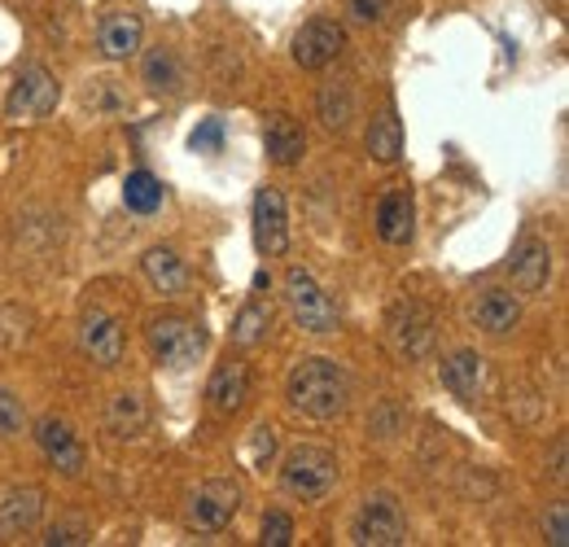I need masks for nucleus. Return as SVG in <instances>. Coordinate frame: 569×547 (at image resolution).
Returning <instances> with one entry per match:
<instances>
[{"mask_svg": "<svg viewBox=\"0 0 569 547\" xmlns=\"http://www.w3.org/2000/svg\"><path fill=\"white\" fill-rule=\"evenodd\" d=\"M284 399H290L294 412H303L312 421H338L351 408V377L338 360L312 355V360H299V368L290 373Z\"/></svg>", "mask_w": 569, "mask_h": 547, "instance_id": "f257e3e1", "label": "nucleus"}, {"mask_svg": "<svg viewBox=\"0 0 569 547\" xmlns=\"http://www.w3.org/2000/svg\"><path fill=\"white\" fill-rule=\"evenodd\" d=\"M338 473H342V464H338V455L329 447L303 442L280 464V490L303 499V503H312V499H325L338 486Z\"/></svg>", "mask_w": 569, "mask_h": 547, "instance_id": "f03ea898", "label": "nucleus"}, {"mask_svg": "<svg viewBox=\"0 0 569 547\" xmlns=\"http://www.w3.org/2000/svg\"><path fill=\"white\" fill-rule=\"evenodd\" d=\"M284 307H290V316H294V325L303 333L325 338V333L338 329V303L320 290V281L312 277L307 267H290V271H284Z\"/></svg>", "mask_w": 569, "mask_h": 547, "instance_id": "7ed1b4c3", "label": "nucleus"}, {"mask_svg": "<svg viewBox=\"0 0 569 547\" xmlns=\"http://www.w3.org/2000/svg\"><path fill=\"white\" fill-rule=\"evenodd\" d=\"M145 338H149V351H154V360L162 368H189L206 351V329L197 320H184V316H158V320H149Z\"/></svg>", "mask_w": 569, "mask_h": 547, "instance_id": "20e7f679", "label": "nucleus"}, {"mask_svg": "<svg viewBox=\"0 0 569 547\" xmlns=\"http://www.w3.org/2000/svg\"><path fill=\"white\" fill-rule=\"evenodd\" d=\"M241 512V486L232 477H210L202 482L189 503H184V525L189 530H202V534H219L232 525V516Z\"/></svg>", "mask_w": 569, "mask_h": 547, "instance_id": "39448f33", "label": "nucleus"}, {"mask_svg": "<svg viewBox=\"0 0 569 547\" xmlns=\"http://www.w3.org/2000/svg\"><path fill=\"white\" fill-rule=\"evenodd\" d=\"M351 543H360V547H403L408 543V516H403L399 499L386 495V490L368 495L355 525H351Z\"/></svg>", "mask_w": 569, "mask_h": 547, "instance_id": "423d86ee", "label": "nucleus"}, {"mask_svg": "<svg viewBox=\"0 0 569 547\" xmlns=\"http://www.w3.org/2000/svg\"><path fill=\"white\" fill-rule=\"evenodd\" d=\"M386 338H390L399 360H408V364L425 360L434 351V316H429V307L416 303V299H399L390 307V316H386Z\"/></svg>", "mask_w": 569, "mask_h": 547, "instance_id": "0eeeda50", "label": "nucleus"}, {"mask_svg": "<svg viewBox=\"0 0 569 547\" xmlns=\"http://www.w3.org/2000/svg\"><path fill=\"white\" fill-rule=\"evenodd\" d=\"M58 97H62V88H58V80H53L45 66H23L19 80H14V88H10L5 114H10L14 123H40V119L53 114Z\"/></svg>", "mask_w": 569, "mask_h": 547, "instance_id": "6e6552de", "label": "nucleus"}, {"mask_svg": "<svg viewBox=\"0 0 569 547\" xmlns=\"http://www.w3.org/2000/svg\"><path fill=\"white\" fill-rule=\"evenodd\" d=\"M254 245L267 258H280L290 250V210H284V193L271 184L254 193Z\"/></svg>", "mask_w": 569, "mask_h": 547, "instance_id": "1a4fd4ad", "label": "nucleus"}, {"mask_svg": "<svg viewBox=\"0 0 569 547\" xmlns=\"http://www.w3.org/2000/svg\"><path fill=\"white\" fill-rule=\"evenodd\" d=\"M342 49H347V32H342L334 19H312V23H303V32L294 36V62H299L303 71H325V66H334V62L342 58Z\"/></svg>", "mask_w": 569, "mask_h": 547, "instance_id": "9d476101", "label": "nucleus"}, {"mask_svg": "<svg viewBox=\"0 0 569 547\" xmlns=\"http://www.w3.org/2000/svg\"><path fill=\"white\" fill-rule=\"evenodd\" d=\"M80 347H84V355L93 364L119 368V360H123V325H119V316H110L106 307H93L80 320Z\"/></svg>", "mask_w": 569, "mask_h": 547, "instance_id": "9b49d317", "label": "nucleus"}, {"mask_svg": "<svg viewBox=\"0 0 569 547\" xmlns=\"http://www.w3.org/2000/svg\"><path fill=\"white\" fill-rule=\"evenodd\" d=\"M508 271H512V285L530 299H538L552 281V245L538 241V236H521L512 258H508Z\"/></svg>", "mask_w": 569, "mask_h": 547, "instance_id": "f8f14e48", "label": "nucleus"}, {"mask_svg": "<svg viewBox=\"0 0 569 547\" xmlns=\"http://www.w3.org/2000/svg\"><path fill=\"white\" fill-rule=\"evenodd\" d=\"M36 442H40L45 460H49L58 473H66V477H80V473H84V442L75 438V429H71L66 421H58V416L36 421Z\"/></svg>", "mask_w": 569, "mask_h": 547, "instance_id": "ddd939ff", "label": "nucleus"}, {"mask_svg": "<svg viewBox=\"0 0 569 547\" xmlns=\"http://www.w3.org/2000/svg\"><path fill=\"white\" fill-rule=\"evenodd\" d=\"M245 399H250V368L241 360L219 364L210 373V381H206V408L215 416H237L245 408Z\"/></svg>", "mask_w": 569, "mask_h": 547, "instance_id": "4468645a", "label": "nucleus"}, {"mask_svg": "<svg viewBox=\"0 0 569 547\" xmlns=\"http://www.w3.org/2000/svg\"><path fill=\"white\" fill-rule=\"evenodd\" d=\"M45 516V490L40 486H14L0 495V538L32 534Z\"/></svg>", "mask_w": 569, "mask_h": 547, "instance_id": "2eb2a0df", "label": "nucleus"}, {"mask_svg": "<svg viewBox=\"0 0 569 547\" xmlns=\"http://www.w3.org/2000/svg\"><path fill=\"white\" fill-rule=\"evenodd\" d=\"M473 325H477L482 333H491V338L512 333V329L521 325V303H517V294H512V290H499V285L482 290V294L473 299Z\"/></svg>", "mask_w": 569, "mask_h": 547, "instance_id": "dca6fc26", "label": "nucleus"}, {"mask_svg": "<svg viewBox=\"0 0 569 547\" xmlns=\"http://www.w3.org/2000/svg\"><path fill=\"white\" fill-rule=\"evenodd\" d=\"M263 149H267V158H271L276 167H294V162L307 154V132H303V123L290 119V114H267V123H263Z\"/></svg>", "mask_w": 569, "mask_h": 547, "instance_id": "f3484780", "label": "nucleus"}, {"mask_svg": "<svg viewBox=\"0 0 569 547\" xmlns=\"http://www.w3.org/2000/svg\"><path fill=\"white\" fill-rule=\"evenodd\" d=\"M412 232H416V202L408 189H390L377 202V236L386 245H408Z\"/></svg>", "mask_w": 569, "mask_h": 547, "instance_id": "a211bd4d", "label": "nucleus"}, {"mask_svg": "<svg viewBox=\"0 0 569 547\" xmlns=\"http://www.w3.org/2000/svg\"><path fill=\"white\" fill-rule=\"evenodd\" d=\"M141 36H145V27H141L136 14H110V19H101V27H97V49H101L110 62H128V58L141 53Z\"/></svg>", "mask_w": 569, "mask_h": 547, "instance_id": "6ab92c4d", "label": "nucleus"}, {"mask_svg": "<svg viewBox=\"0 0 569 547\" xmlns=\"http://www.w3.org/2000/svg\"><path fill=\"white\" fill-rule=\"evenodd\" d=\"M438 377H443V386L456 394V399H464V403H473L477 394H482V377H486V360L477 355V351H456V355H447L443 360V368H438Z\"/></svg>", "mask_w": 569, "mask_h": 547, "instance_id": "aec40b11", "label": "nucleus"}, {"mask_svg": "<svg viewBox=\"0 0 569 547\" xmlns=\"http://www.w3.org/2000/svg\"><path fill=\"white\" fill-rule=\"evenodd\" d=\"M141 267H145L149 285H154L162 299H175V294H184V285H189V271H184V258H180L171 245H154V250H145Z\"/></svg>", "mask_w": 569, "mask_h": 547, "instance_id": "412c9836", "label": "nucleus"}, {"mask_svg": "<svg viewBox=\"0 0 569 547\" xmlns=\"http://www.w3.org/2000/svg\"><path fill=\"white\" fill-rule=\"evenodd\" d=\"M106 429L114 438H141L149 429V403L136 390H119L106 408Z\"/></svg>", "mask_w": 569, "mask_h": 547, "instance_id": "4be33fe9", "label": "nucleus"}, {"mask_svg": "<svg viewBox=\"0 0 569 547\" xmlns=\"http://www.w3.org/2000/svg\"><path fill=\"white\" fill-rule=\"evenodd\" d=\"M316 110H320V119H325L329 132H347L351 119H355V93H351V84L329 80L320 88V97H316Z\"/></svg>", "mask_w": 569, "mask_h": 547, "instance_id": "5701e85b", "label": "nucleus"}, {"mask_svg": "<svg viewBox=\"0 0 569 547\" xmlns=\"http://www.w3.org/2000/svg\"><path fill=\"white\" fill-rule=\"evenodd\" d=\"M368 154L377 162H399V154H403V123H399L395 110H386V114L373 119V127H368Z\"/></svg>", "mask_w": 569, "mask_h": 547, "instance_id": "b1692460", "label": "nucleus"}, {"mask_svg": "<svg viewBox=\"0 0 569 547\" xmlns=\"http://www.w3.org/2000/svg\"><path fill=\"white\" fill-rule=\"evenodd\" d=\"M145 84L154 88V93H180V84H184V66H180V58L171 53V49H149L145 53Z\"/></svg>", "mask_w": 569, "mask_h": 547, "instance_id": "393cba45", "label": "nucleus"}, {"mask_svg": "<svg viewBox=\"0 0 569 547\" xmlns=\"http://www.w3.org/2000/svg\"><path fill=\"white\" fill-rule=\"evenodd\" d=\"M123 202H128V210H136V215H154V210L162 206V184H158L149 171H132L128 184H123Z\"/></svg>", "mask_w": 569, "mask_h": 547, "instance_id": "a878e982", "label": "nucleus"}, {"mask_svg": "<svg viewBox=\"0 0 569 547\" xmlns=\"http://www.w3.org/2000/svg\"><path fill=\"white\" fill-rule=\"evenodd\" d=\"M267 329H271V312L263 303H245L237 312V320H232V342L237 347H258L267 338Z\"/></svg>", "mask_w": 569, "mask_h": 547, "instance_id": "bb28decb", "label": "nucleus"}, {"mask_svg": "<svg viewBox=\"0 0 569 547\" xmlns=\"http://www.w3.org/2000/svg\"><path fill=\"white\" fill-rule=\"evenodd\" d=\"M258 543L263 547H290L294 543V521L290 512H263V525H258Z\"/></svg>", "mask_w": 569, "mask_h": 547, "instance_id": "cd10ccee", "label": "nucleus"}, {"mask_svg": "<svg viewBox=\"0 0 569 547\" xmlns=\"http://www.w3.org/2000/svg\"><path fill=\"white\" fill-rule=\"evenodd\" d=\"M23 429H27L23 399H14L10 390H0V438H19Z\"/></svg>", "mask_w": 569, "mask_h": 547, "instance_id": "c85d7f7f", "label": "nucleus"}, {"mask_svg": "<svg viewBox=\"0 0 569 547\" xmlns=\"http://www.w3.org/2000/svg\"><path fill=\"white\" fill-rule=\"evenodd\" d=\"M45 543L49 547H80V543H93V530L84 521H58V525H49Z\"/></svg>", "mask_w": 569, "mask_h": 547, "instance_id": "c756f323", "label": "nucleus"}, {"mask_svg": "<svg viewBox=\"0 0 569 547\" xmlns=\"http://www.w3.org/2000/svg\"><path fill=\"white\" fill-rule=\"evenodd\" d=\"M189 145H193L197 154H219V149H223V119H202V123L193 127Z\"/></svg>", "mask_w": 569, "mask_h": 547, "instance_id": "7c9ffc66", "label": "nucleus"}, {"mask_svg": "<svg viewBox=\"0 0 569 547\" xmlns=\"http://www.w3.org/2000/svg\"><path fill=\"white\" fill-rule=\"evenodd\" d=\"M271 455H276V429H271V425H258V429L250 434V464H254V469H267Z\"/></svg>", "mask_w": 569, "mask_h": 547, "instance_id": "2f4dec72", "label": "nucleus"}, {"mask_svg": "<svg viewBox=\"0 0 569 547\" xmlns=\"http://www.w3.org/2000/svg\"><path fill=\"white\" fill-rule=\"evenodd\" d=\"M543 534L552 547H569V503H552V512L543 516Z\"/></svg>", "mask_w": 569, "mask_h": 547, "instance_id": "473e14b6", "label": "nucleus"}, {"mask_svg": "<svg viewBox=\"0 0 569 547\" xmlns=\"http://www.w3.org/2000/svg\"><path fill=\"white\" fill-rule=\"evenodd\" d=\"M390 10V0H347V14L355 23H382Z\"/></svg>", "mask_w": 569, "mask_h": 547, "instance_id": "72a5a7b5", "label": "nucleus"}, {"mask_svg": "<svg viewBox=\"0 0 569 547\" xmlns=\"http://www.w3.org/2000/svg\"><path fill=\"white\" fill-rule=\"evenodd\" d=\"M552 482H569V442L565 438H556V447H552Z\"/></svg>", "mask_w": 569, "mask_h": 547, "instance_id": "f704fd0d", "label": "nucleus"}]
</instances>
